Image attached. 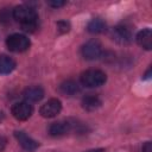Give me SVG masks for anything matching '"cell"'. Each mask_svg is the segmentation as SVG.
<instances>
[{"mask_svg": "<svg viewBox=\"0 0 152 152\" xmlns=\"http://www.w3.org/2000/svg\"><path fill=\"white\" fill-rule=\"evenodd\" d=\"M13 18L21 25L23 30L27 32H33L38 26V13L31 6L20 5L14 7Z\"/></svg>", "mask_w": 152, "mask_h": 152, "instance_id": "obj_1", "label": "cell"}, {"mask_svg": "<svg viewBox=\"0 0 152 152\" xmlns=\"http://www.w3.org/2000/svg\"><path fill=\"white\" fill-rule=\"evenodd\" d=\"M107 75L100 69H88L81 74V83L88 88L101 87L106 83Z\"/></svg>", "mask_w": 152, "mask_h": 152, "instance_id": "obj_2", "label": "cell"}, {"mask_svg": "<svg viewBox=\"0 0 152 152\" xmlns=\"http://www.w3.org/2000/svg\"><path fill=\"white\" fill-rule=\"evenodd\" d=\"M6 45H7L8 50L12 52H24L30 48L31 42L25 34L13 33L7 37Z\"/></svg>", "mask_w": 152, "mask_h": 152, "instance_id": "obj_3", "label": "cell"}, {"mask_svg": "<svg viewBox=\"0 0 152 152\" xmlns=\"http://www.w3.org/2000/svg\"><path fill=\"white\" fill-rule=\"evenodd\" d=\"M81 52H82L83 58H86V59H88V61H95V59H97V58H100V57L102 56L103 50H102L101 43H100L99 40L93 39V40L87 42V43L82 46Z\"/></svg>", "mask_w": 152, "mask_h": 152, "instance_id": "obj_4", "label": "cell"}, {"mask_svg": "<svg viewBox=\"0 0 152 152\" xmlns=\"http://www.w3.org/2000/svg\"><path fill=\"white\" fill-rule=\"evenodd\" d=\"M11 112H12V115L17 119V120H20V121H24V120H27L32 113H33V107L26 102V101H23V102H17L12 106L11 108Z\"/></svg>", "mask_w": 152, "mask_h": 152, "instance_id": "obj_5", "label": "cell"}, {"mask_svg": "<svg viewBox=\"0 0 152 152\" xmlns=\"http://www.w3.org/2000/svg\"><path fill=\"white\" fill-rule=\"evenodd\" d=\"M74 129V122L70 120H61L52 122L49 126V134L51 137H63Z\"/></svg>", "mask_w": 152, "mask_h": 152, "instance_id": "obj_6", "label": "cell"}, {"mask_svg": "<svg viewBox=\"0 0 152 152\" xmlns=\"http://www.w3.org/2000/svg\"><path fill=\"white\" fill-rule=\"evenodd\" d=\"M62 110V102L58 99H50L44 104H42L39 113L43 118H55Z\"/></svg>", "mask_w": 152, "mask_h": 152, "instance_id": "obj_7", "label": "cell"}, {"mask_svg": "<svg viewBox=\"0 0 152 152\" xmlns=\"http://www.w3.org/2000/svg\"><path fill=\"white\" fill-rule=\"evenodd\" d=\"M112 37L119 44H128L132 40V31L126 25H119L112 30Z\"/></svg>", "mask_w": 152, "mask_h": 152, "instance_id": "obj_8", "label": "cell"}, {"mask_svg": "<svg viewBox=\"0 0 152 152\" xmlns=\"http://www.w3.org/2000/svg\"><path fill=\"white\" fill-rule=\"evenodd\" d=\"M14 137H15V139L18 140L19 145H20L25 151H27V152H33V151H36V150L38 148V146H39L38 141H36L34 139H32L31 137H28V135H27L25 132H23V131H15V132H14Z\"/></svg>", "mask_w": 152, "mask_h": 152, "instance_id": "obj_9", "label": "cell"}, {"mask_svg": "<svg viewBox=\"0 0 152 152\" xmlns=\"http://www.w3.org/2000/svg\"><path fill=\"white\" fill-rule=\"evenodd\" d=\"M44 96V90L42 87L39 86H31L27 87L24 91H23V97L25 99L26 102H38L43 99Z\"/></svg>", "mask_w": 152, "mask_h": 152, "instance_id": "obj_10", "label": "cell"}, {"mask_svg": "<svg viewBox=\"0 0 152 152\" xmlns=\"http://www.w3.org/2000/svg\"><path fill=\"white\" fill-rule=\"evenodd\" d=\"M137 43L145 50L152 49V31L151 28H144L137 34Z\"/></svg>", "mask_w": 152, "mask_h": 152, "instance_id": "obj_11", "label": "cell"}, {"mask_svg": "<svg viewBox=\"0 0 152 152\" xmlns=\"http://www.w3.org/2000/svg\"><path fill=\"white\" fill-rule=\"evenodd\" d=\"M102 104V101L96 94H87L82 99V107L86 110H95Z\"/></svg>", "mask_w": 152, "mask_h": 152, "instance_id": "obj_12", "label": "cell"}, {"mask_svg": "<svg viewBox=\"0 0 152 152\" xmlns=\"http://www.w3.org/2000/svg\"><path fill=\"white\" fill-rule=\"evenodd\" d=\"M59 91L65 96H72L80 91V86L74 80H66L59 84Z\"/></svg>", "mask_w": 152, "mask_h": 152, "instance_id": "obj_13", "label": "cell"}, {"mask_svg": "<svg viewBox=\"0 0 152 152\" xmlns=\"http://www.w3.org/2000/svg\"><path fill=\"white\" fill-rule=\"evenodd\" d=\"M15 61L7 56V55H0V74L6 75L12 72L15 69Z\"/></svg>", "mask_w": 152, "mask_h": 152, "instance_id": "obj_14", "label": "cell"}, {"mask_svg": "<svg viewBox=\"0 0 152 152\" xmlns=\"http://www.w3.org/2000/svg\"><path fill=\"white\" fill-rule=\"evenodd\" d=\"M87 30L90 33H101L106 30V23L101 18H94L88 23Z\"/></svg>", "mask_w": 152, "mask_h": 152, "instance_id": "obj_15", "label": "cell"}, {"mask_svg": "<svg viewBox=\"0 0 152 152\" xmlns=\"http://www.w3.org/2000/svg\"><path fill=\"white\" fill-rule=\"evenodd\" d=\"M57 28H58V31L61 33H65V32H68L70 30V24L68 21H65V20H61V21L57 23Z\"/></svg>", "mask_w": 152, "mask_h": 152, "instance_id": "obj_16", "label": "cell"}, {"mask_svg": "<svg viewBox=\"0 0 152 152\" xmlns=\"http://www.w3.org/2000/svg\"><path fill=\"white\" fill-rule=\"evenodd\" d=\"M10 19V15L7 13V10H0V21H7Z\"/></svg>", "mask_w": 152, "mask_h": 152, "instance_id": "obj_17", "label": "cell"}, {"mask_svg": "<svg viewBox=\"0 0 152 152\" xmlns=\"http://www.w3.org/2000/svg\"><path fill=\"white\" fill-rule=\"evenodd\" d=\"M48 5H50L51 7H62L65 5V1H49Z\"/></svg>", "mask_w": 152, "mask_h": 152, "instance_id": "obj_18", "label": "cell"}, {"mask_svg": "<svg viewBox=\"0 0 152 152\" xmlns=\"http://www.w3.org/2000/svg\"><path fill=\"white\" fill-rule=\"evenodd\" d=\"M6 145H7V139H6L5 137L0 135V152H2V151L5 150Z\"/></svg>", "mask_w": 152, "mask_h": 152, "instance_id": "obj_19", "label": "cell"}, {"mask_svg": "<svg viewBox=\"0 0 152 152\" xmlns=\"http://www.w3.org/2000/svg\"><path fill=\"white\" fill-rule=\"evenodd\" d=\"M142 152H152V144L151 141H146L142 146Z\"/></svg>", "mask_w": 152, "mask_h": 152, "instance_id": "obj_20", "label": "cell"}, {"mask_svg": "<svg viewBox=\"0 0 152 152\" xmlns=\"http://www.w3.org/2000/svg\"><path fill=\"white\" fill-rule=\"evenodd\" d=\"M87 152H104V150L103 148H94V150H89Z\"/></svg>", "mask_w": 152, "mask_h": 152, "instance_id": "obj_21", "label": "cell"}]
</instances>
